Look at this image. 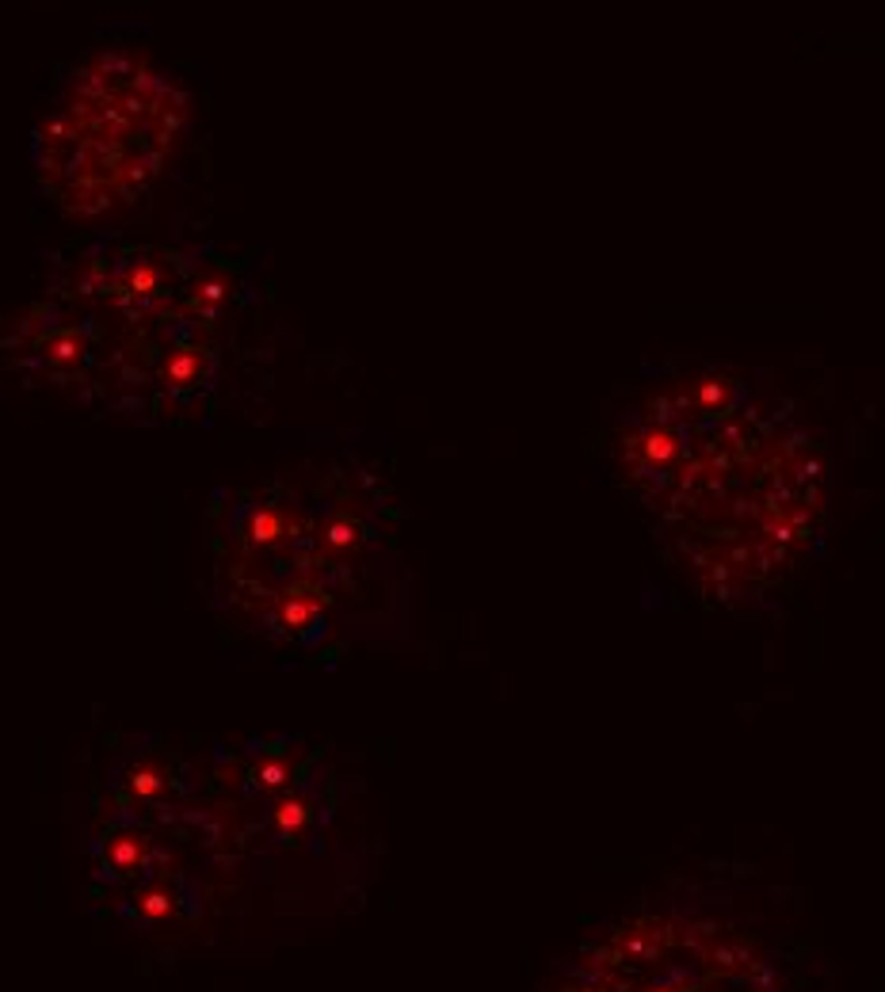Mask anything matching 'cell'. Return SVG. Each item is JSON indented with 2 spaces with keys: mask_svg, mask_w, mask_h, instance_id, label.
Segmentation results:
<instances>
[{
  "mask_svg": "<svg viewBox=\"0 0 885 992\" xmlns=\"http://www.w3.org/2000/svg\"><path fill=\"white\" fill-rule=\"evenodd\" d=\"M268 836L271 844H302L318 832L321 824V802L310 783H298L283 794L268 798Z\"/></svg>",
  "mask_w": 885,
  "mask_h": 992,
  "instance_id": "cell-4",
  "label": "cell"
},
{
  "mask_svg": "<svg viewBox=\"0 0 885 992\" xmlns=\"http://www.w3.org/2000/svg\"><path fill=\"white\" fill-rule=\"evenodd\" d=\"M180 756L164 749H130L127 756L115 763V779H111V790H115V805L119 810H134V813H161L169 802H177L188 786Z\"/></svg>",
  "mask_w": 885,
  "mask_h": 992,
  "instance_id": "cell-3",
  "label": "cell"
},
{
  "mask_svg": "<svg viewBox=\"0 0 885 992\" xmlns=\"http://www.w3.org/2000/svg\"><path fill=\"white\" fill-rule=\"evenodd\" d=\"M191 100L138 42H95L61 77L58 100L34 130V164L66 218L134 207L164 176L188 130Z\"/></svg>",
  "mask_w": 885,
  "mask_h": 992,
  "instance_id": "cell-1",
  "label": "cell"
},
{
  "mask_svg": "<svg viewBox=\"0 0 885 992\" xmlns=\"http://www.w3.org/2000/svg\"><path fill=\"white\" fill-rule=\"evenodd\" d=\"M550 992H797L794 954L764 920L706 893L642 901L554 970Z\"/></svg>",
  "mask_w": 885,
  "mask_h": 992,
  "instance_id": "cell-2",
  "label": "cell"
}]
</instances>
